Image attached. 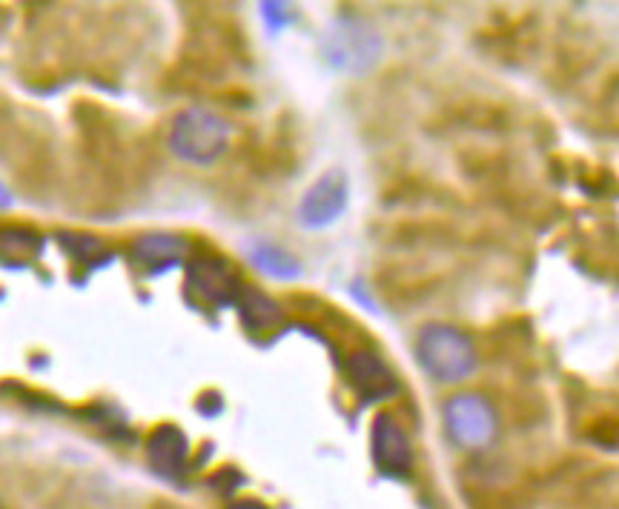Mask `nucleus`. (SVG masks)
I'll return each mask as SVG.
<instances>
[{"instance_id":"obj_1","label":"nucleus","mask_w":619,"mask_h":509,"mask_svg":"<svg viewBox=\"0 0 619 509\" xmlns=\"http://www.w3.org/2000/svg\"><path fill=\"white\" fill-rule=\"evenodd\" d=\"M230 143V129L219 115L207 113L201 106H189L178 118L173 120L170 129V146L178 157L189 164H212L224 155Z\"/></svg>"},{"instance_id":"obj_2","label":"nucleus","mask_w":619,"mask_h":509,"mask_svg":"<svg viewBox=\"0 0 619 509\" xmlns=\"http://www.w3.org/2000/svg\"><path fill=\"white\" fill-rule=\"evenodd\" d=\"M419 358L439 381H462L474 369V350L468 338L451 327H428L419 338Z\"/></svg>"},{"instance_id":"obj_3","label":"nucleus","mask_w":619,"mask_h":509,"mask_svg":"<svg viewBox=\"0 0 619 509\" xmlns=\"http://www.w3.org/2000/svg\"><path fill=\"white\" fill-rule=\"evenodd\" d=\"M378 49H382V44H378L376 32L367 29L362 21H353V17L336 21L325 35L327 60L339 69L371 67Z\"/></svg>"},{"instance_id":"obj_4","label":"nucleus","mask_w":619,"mask_h":509,"mask_svg":"<svg viewBox=\"0 0 619 509\" xmlns=\"http://www.w3.org/2000/svg\"><path fill=\"white\" fill-rule=\"evenodd\" d=\"M348 206V178L339 169H327L313 187L304 192L299 203V221L310 229H322L339 221V215Z\"/></svg>"},{"instance_id":"obj_5","label":"nucleus","mask_w":619,"mask_h":509,"mask_svg":"<svg viewBox=\"0 0 619 509\" xmlns=\"http://www.w3.org/2000/svg\"><path fill=\"white\" fill-rule=\"evenodd\" d=\"M447 427L454 433V438L465 447H482L491 441L493 435V412L484 404L482 398L476 395H459L454 398L445 410Z\"/></svg>"},{"instance_id":"obj_6","label":"nucleus","mask_w":619,"mask_h":509,"mask_svg":"<svg viewBox=\"0 0 619 509\" xmlns=\"http://www.w3.org/2000/svg\"><path fill=\"white\" fill-rule=\"evenodd\" d=\"M373 458H376L378 470L387 475H401L410 470V443L405 429L390 418V415H378L373 424Z\"/></svg>"},{"instance_id":"obj_7","label":"nucleus","mask_w":619,"mask_h":509,"mask_svg":"<svg viewBox=\"0 0 619 509\" xmlns=\"http://www.w3.org/2000/svg\"><path fill=\"white\" fill-rule=\"evenodd\" d=\"M187 438L175 427H159L150 438V458L164 475H178L187 464Z\"/></svg>"},{"instance_id":"obj_8","label":"nucleus","mask_w":619,"mask_h":509,"mask_svg":"<svg viewBox=\"0 0 619 509\" xmlns=\"http://www.w3.org/2000/svg\"><path fill=\"white\" fill-rule=\"evenodd\" d=\"M350 375H353V387L362 392L367 401L396 390V383H393L387 367L373 353H355L353 358H350Z\"/></svg>"},{"instance_id":"obj_9","label":"nucleus","mask_w":619,"mask_h":509,"mask_svg":"<svg viewBox=\"0 0 619 509\" xmlns=\"http://www.w3.org/2000/svg\"><path fill=\"white\" fill-rule=\"evenodd\" d=\"M192 286H198V293L207 295L210 300L224 304V300L233 298L235 277L227 263L215 258V261H201L192 267Z\"/></svg>"},{"instance_id":"obj_10","label":"nucleus","mask_w":619,"mask_h":509,"mask_svg":"<svg viewBox=\"0 0 619 509\" xmlns=\"http://www.w3.org/2000/svg\"><path fill=\"white\" fill-rule=\"evenodd\" d=\"M249 258H253L258 270L272 277H288L290 281V277H299V272H302V267H299L293 254L276 247V244H267V240L253 244V247H249Z\"/></svg>"},{"instance_id":"obj_11","label":"nucleus","mask_w":619,"mask_h":509,"mask_svg":"<svg viewBox=\"0 0 619 509\" xmlns=\"http://www.w3.org/2000/svg\"><path fill=\"white\" fill-rule=\"evenodd\" d=\"M138 252H144L147 261H155V258L173 261L184 252V244L178 238H170V235H147V238L138 240Z\"/></svg>"},{"instance_id":"obj_12","label":"nucleus","mask_w":619,"mask_h":509,"mask_svg":"<svg viewBox=\"0 0 619 509\" xmlns=\"http://www.w3.org/2000/svg\"><path fill=\"white\" fill-rule=\"evenodd\" d=\"M230 509H270V507H265L261 501H253V498H247V501H238V504H233Z\"/></svg>"}]
</instances>
